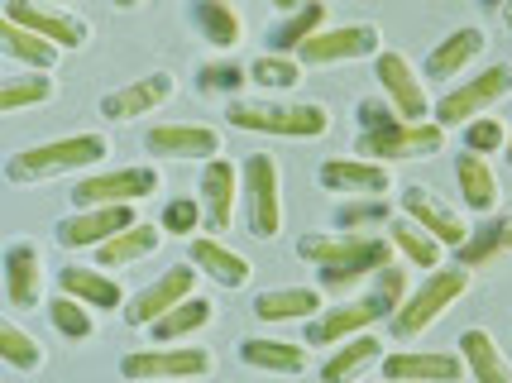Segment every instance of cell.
<instances>
[{
  "mask_svg": "<svg viewBox=\"0 0 512 383\" xmlns=\"http://www.w3.org/2000/svg\"><path fill=\"white\" fill-rule=\"evenodd\" d=\"M297 254L321 273V288L331 293H345L388 264H398V249L388 235H355V230H307L297 240Z\"/></svg>",
  "mask_w": 512,
  "mask_h": 383,
  "instance_id": "1",
  "label": "cell"
},
{
  "mask_svg": "<svg viewBox=\"0 0 512 383\" xmlns=\"http://www.w3.org/2000/svg\"><path fill=\"white\" fill-rule=\"evenodd\" d=\"M469 283H474V269H465V264H455V269H431L422 278V288H412L407 293V302H402L398 312L388 316V331H393V340H417L426 336L441 316L460 302V297L469 293Z\"/></svg>",
  "mask_w": 512,
  "mask_h": 383,
  "instance_id": "2",
  "label": "cell"
},
{
  "mask_svg": "<svg viewBox=\"0 0 512 383\" xmlns=\"http://www.w3.org/2000/svg\"><path fill=\"white\" fill-rule=\"evenodd\" d=\"M106 154H111L106 135L44 139V144H29V149H20V154H10V163H5V178H10V182H48V178H63V173L96 168Z\"/></svg>",
  "mask_w": 512,
  "mask_h": 383,
  "instance_id": "3",
  "label": "cell"
},
{
  "mask_svg": "<svg viewBox=\"0 0 512 383\" xmlns=\"http://www.w3.org/2000/svg\"><path fill=\"white\" fill-rule=\"evenodd\" d=\"M225 120L249 135L283 139H321L331 130V111L321 101H230Z\"/></svg>",
  "mask_w": 512,
  "mask_h": 383,
  "instance_id": "4",
  "label": "cell"
},
{
  "mask_svg": "<svg viewBox=\"0 0 512 383\" xmlns=\"http://www.w3.org/2000/svg\"><path fill=\"white\" fill-rule=\"evenodd\" d=\"M216 369V355L206 345H149V350H130L120 360V374L130 383H178L201 379Z\"/></svg>",
  "mask_w": 512,
  "mask_h": 383,
  "instance_id": "5",
  "label": "cell"
},
{
  "mask_svg": "<svg viewBox=\"0 0 512 383\" xmlns=\"http://www.w3.org/2000/svg\"><path fill=\"white\" fill-rule=\"evenodd\" d=\"M441 149H446V125H436V120H398L388 130H369L355 139V158H374V163L431 158Z\"/></svg>",
  "mask_w": 512,
  "mask_h": 383,
  "instance_id": "6",
  "label": "cell"
},
{
  "mask_svg": "<svg viewBox=\"0 0 512 383\" xmlns=\"http://www.w3.org/2000/svg\"><path fill=\"white\" fill-rule=\"evenodd\" d=\"M503 96H512V68L508 63H489L484 72H474L465 77L460 87H450L441 101H436V125H469V120H479V115H489Z\"/></svg>",
  "mask_w": 512,
  "mask_h": 383,
  "instance_id": "7",
  "label": "cell"
},
{
  "mask_svg": "<svg viewBox=\"0 0 512 383\" xmlns=\"http://www.w3.org/2000/svg\"><path fill=\"white\" fill-rule=\"evenodd\" d=\"M393 312H398V307L369 283L364 297H345V302L326 307L321 316H312V321H307V345H345L350 336H364L374 321H388Z\"/></svg>",
  "mask_w": 512,
  "mask_h": 383,
  "instance_id": "8",
  "label": "cell"
},
{
  "mask_svg": "<svg viewBox=\"0 0 512 383\" xmlns=\"http://www.w3.org/2000/svg\"><path fill=\"white\" fill-rule=\"evenodd\" d=\"M245 211L254 240H278V230H283V168L273 154L245 158Z\"/></svg>",
  "mask_w": 512,
  "mask_h": 383,
  "instance_id": "9",
  "label": "cell"
},
{
  "mask_svg": "<svg viewBox=\"0 0 512 383\" xmlns=\"http://www.w3.org/2000/svg\"><path fill=\"white\" fill-rule=\"evenodd\" d=\"M163 187V173L154 163H134V168H115V173H91L72 187V206H134L154 197Z\"/></svg>",
  "mask_w": 512,
  "mask_h": 383,
  "instance_id": "10",
  "label": "cell"
},
{
  "mask_svg": "<svg viewBox=\"0 0 512 383\" xmlns=\"http://www.w3.org/2000/svg\"><path fill=\"white\" fill-rule=\"evenodd\" d=\"M383 34L379 24H326L321 34H312L307 44L297 48V63L307 68H331V63H350V58H379Z\"/></svg>",
  "mask_w": 512,
  "mask_h": 383,
  "instance_id": "11",
  "label": "cell"
},
{
  "mask_svg": "<svg viewBox=\"0 0 512 383\" xmlns=\"http://www.w3.org/2000/svg\"><path fill=\"white\" fill-rule=\"evenodd\" d=\"M197 278H201L197 264H173V269H163L149 288H139V293L125 302V326L149 331L158 316H168L178 302H187V297L197 293Z\"/></svg>",
  "mask_w": 512,
  "mask_h": 383,
  "instance_id": "12",
  "label": "cell"
},
{
  "mask_svg": "<svg viewBox=\"0 0 512 383\" xmlns=\"http://www.w3.org/2000/svg\"><path fill=\"white\" fill-rule=\"evenodd\" d=\"M374 77H379L383 96L398 106L402 120H431V115H436L431 96H426L422 72L412 68V58H407V53H398V48H383L379 58H374Z\"/></svg>",
  "mask_w": 512,
  "mask_h": 383,
  "instance_id": "13",
  "label": "cell"
},
{
  "mask_svg": "<svg viewBox=\"0 0 512 383\" xmlns=\"http://www.w3.org/2000/svg\"><path fill=\"white\" fill-rule=\"evenodd\" d=\"M398 206H402V216H407V221H417L422 230H431L446 249H465V240L474 235V226H469L465 216H460V211H455L436 187H422V182H417V187H407V192H402Z\"/></svg>",
  "mask_w": 512,
  "mask_h": 383,
  "instance_id": "14",
  "label": "cell"
},
{
  "mask_svg": "<svg viewBox=\"0 0 512 383\" xmlns=\"http://www.w3.org/2000/svg\"><path fill=\"white\" fill-rule=\"evenodd\" d=\"M5 20L44 34L48 44H58L63 53L67 48H87V39H91V24L82 15H72L63 5H44V0H5Z\"/></svg>",
  "mask_w": 512,
  "mask_h": 383,
  "instance_id": "15",
  "label": "cell"
},
{
  "mask_svg": "<svg viewBox=\"0 0 512 383\" xmlns=\"http://www.w3.org/2000/svg\"><path fill=\"white\" fill-rule=\"evenodd\" d=\"M134 226V206H72V216L58 221L63 249H101L111 235Z\"/></svg>",
  "mask_w": 512,
  "mask_h": 383,
  "instance_id": "16",
  "label": "cell"
},
{
  "mask_svg": "<svg viewBox=\"0 0 512 383\" xmlns=\"http://www.w3.org/2000/svg\"><path fill=\"white\" fill-rule=\"evenodd\" d=\"M197 197L206 206V230H230L235 211H240V197H245V168H235L230 158H211L201 168Z\"/></svg>",
  "mask_w": 512,
  "mask_h": 383,
  "instance_id": "17",
  "label": "cell"
},
{
  "mask_svg": "<svg viewBox=\"0 0 512 383\" xmlns=\"http://www.w3.org/2000/svg\"><path fill=\"white\" fill-rule=\"evenodd\" d=\"M383 379L388 383H460L469 379L465 355L450 350H398L383 355Z\"/></svg>",
  "mask_w": 512,
  "mask_h": 383,
  "instance_id": "18",
  "label": "cell"
},
{
  "mask_svg": "<svg viewBox=\"0 0 512 383\" xmlns=\"http://www.w3.org/2000/svg\"><path fill=\"white\" fill-rule=\"evenodd\" d=\"M144 149L154 158H221V130L216 125H201V120H173V125H154L144 135Z\"/></svg>",
  "mask_w": 512,
  "mask_h": 383,
  "instance_id": "19",
  "label": "cell"
},
{
  "mask_svg": "<svg viewBox=\"0 0 512 383\" xmlns=\"http://www.w3.org/2000/svg\"><path fill=\"white\" fill-rule=\"evenodd\" d=\"M44 254L34 240H10L5 245V302L15 312H34L44 302Z\"/></svg>",
  "mask_w": 512,
  "mask_h": 383,
  "instance_id": "20",
  "label": "cell"
},
{
  "mask_svg": "<svg viewBox=\"0 0 512 383\" xmlns=\"http://www.w3.org/2000/svg\"><path fill=\"white\" fill-rule=\"evenodd\" d=\"M173 72H149V77H134L125 87H115L101 96V115L115 120V125H125V120H139V115H154L163 101H173Z\"/></svg>",
  "mask_w": 512,
  "mask_h": 383,
  "instance_id": "21",
  "label": "cell"
},
{
  "mask_svg": "<svg viewBox=\"0 0 512 383\" xmlns=\"http://www.w3.org/2000/svg\"><path fill=\"white\" fill-rule=\"evenodd\" d=\"M316 178H321L326 192H345V197H388V192H393V163H374V158H326Z\"/></svg>",
  "mask_w": 512,
  "mask_h": 383,
  "instance_id": "22",
  "label": "cell"
},
{
  "mask_svg": "<svg viewBox=\"0 0 512 383\" xmlns=\"http://www.w3.org/2000/svg\"><path fill=\"white\" fill-rule=\"evenodd\" d=\"M58 293L77 297V302H87L91 312H125V288H120V278H111L106 269H96V264H67L58 269Z\"/></svg>",
  "mask_w": 512,
  "mask_h": 383,
  "instance_id": "23",
  "label": "cell"
},
{
  "mask_svg": "<svg viewBox=\"0 0 512 383\" xmlns=\"http://www.w3.org/2000/svg\"><path fill=\"white\" fill-rule=\"evenodd\" d=\"M484 48H489V34H484L479 24H465V29L446 34L441 44L426 53V77H431V82H455V77H465L469 63H474Z\"/></svg>",
  "mask_w": 512,
  "mask_h": 383,
  "instance_id": "24",
  "label": "cell"
},
{
  "mask_svg": "<svg viewBox=\"0 0 512 383\" xmlns=\"http://www.w3.org/2000/svg\"><path fill=\"white\" fill-rule=\"evenodd\" d=\"M192 264H197L211 283H221V288H245L249 278H254V264H249L240 249L221 245L216 235H197V240H192Z\"/></svg>",
  "mask_w": 512,
  "mask_h": 383,
  "instance_id": "25",
  "label": "cell"
},
{
  "mask_svg": "<svg viewBox=\"0 0 512 383\" xmlns=\"http://www.w3.org/2000/svg\"><path fill=\"white\" fill-rule=\"evenodd\" d=\"M307 340H278V336H245L240 340V360L264 374H302L307 369Z\"/></svg>",
  "mask_w": 512,
  "mask_h": 383,
  "instance_id": "26",
  "label": "cell"
},
{
  "mask_svg": "<svg viewBox=\"0 0 512 383\" xmlns=\"http://www.w3.org/2000/svg\"><path fill=\"white\" fill-rule=\"evenodd\" d=\"M187 15H192V29H197L211 48H225V53H230L235 44H245V15H240L230 0H192Z\"/></svg>",
  "mask_w": 512,
  "mask_h": 383,
  "instance_id": "27",
  "label": "cell"
},
{
  "mask_svg": "<svg viewBox=\"0 0 512 383\" xmlns=\"http://www.w3.org/2000/svg\"><path fill=\"white\" fill-rule=\"evenodd\" d=\"M455 187H460V202L469 206V211H498V202H503V187H498V173L489 168V158L484 154H460L455 158Z\"/></svg>",
  "mask_w": 512,
  "mask_h": 383,
  "instance_id": "28",
  "label": "cell"
},
{
  "mask_svg": "<svg viewBox=\"0 0 512 383\" xmlns=\"http://www.w3.org/2000/svg\"><path fill=\"white\" fill-rule=\"evenodd\" d=\"M163 240H168V230H163V226L134 221L130 230L111 235L106 245L96 249V269H125V264H139V259H149V254H154Z\"/></svg>",
  "mask_w": 512,
  "mask_h": 383,
  "instance_id": "29",
  "label": "cell"
},
{
  "mask_svg": "<svg viewBox=\"0 0 512 383\" xmlns=\"http://www.w3.org/2000/svg\"><path fill=\"white\" fill-rule=\"evenodd\" d=\"M326 312V297L321 288H268V293L254 297V316L259 321H312V316Z\"/></svg>",
  "mask_w": 512,
  "mask_h": 383,
  "instance_id": "30",
  "label": "cell"
},
{
  "mask_svg": "<svg viewBox=\"0 0 512 383\" xmlns=\"http://www.w3.org/2000/svg\"><path fill=\"white\" fill-rule=\"evenodd\" d=\"M0 48H5V58L24 63L29 72H53L58 58H63L58 44H48L44 34H34V29H24V24L5 20V15H0Z\"/></svg>",
  "mask_w": 512,
  "mask_h": 383,
  "instance_id": "31",
  "label": "cell"
},
{
  "mask_svg": "<svg viewBox=\"0 0 512 383\" xmlns=\"http://www.w3.org/2000/svg\"><path fill=\"white\" fill-rule=\"evenodd\" d=\"M383 360V340L379 336H350L345 345H335L331 360L321 364V383H355L364 369H374Z\"/></svg>",
  "mask_w": 512,
  "mask_h": 383,
  "instance_id": "32",
  "label": "cell"
},
{
  "mask_svg": "<svg viewBox=\"0 0 512 383\" xmlns=\"http://www.w3.org/2000/svg\"><path fill=\"white\" fill-rule=\"evenodd\" d=\"M460 355H465L469 379L474 383H512L508 355L498 350V340H493L484 326H469L465 336H460Z\"/></svg>",
  "mask_w": 512,
  "mask_h": 383,
  "instance_id": "33",
  "label": "cell"
},
{
  "mask_svg": "<svg viewBox=\"0 0 512 383\" xmlns=\"http://www.w3.org/2000/svg\"><path fill=\"white\" fill-rule=\"evenodd\" d=\"M383 235L393 240V249H398L412 269H441V259H446V245H441L431 230L417 226V221H407V216H393V221L383 226Z\"/></svg>",
  "mask_w": 512,
  "mask_h": 383,
  "instance_id": "34",
  "label": "cell"
},
{
  "mask_svg": "<svg viewBox=\"0 0 512 383\" xmlns=\"http://www.w3.org/2000/svg\"><path fill=\"white\" fill-rule=\"evenodd\" d=\"M211 316H216L211 297L192 293L187 302H178V307H173L168 316H158L149 331H154L158 345H178V340H187V336H197V331H206V326H211Z\"/></svg>",
  "mask_w": 512,
  "mask_h": 383,
  "instance_id": "35",
  "label": "cell"
},
{
  "mask_svg": "<svg viewBox=\"0 0 512 383\" xmlns=\"http://www.w3.org/2000/svg\"><path fill=\"white\" fill-rule=\"evenodd\" d=\"M321 29H326V5H321V0H307V5L292 10L278 29H268V53H288V58H297V48L307 44L312 34H321Z\"/></svg>",
  "mask_w": 512,
  "mask_h": 383,
  "instance_id": "36",
  "label": "cell"
},
{
  "mask_svg": "<svg viewBox=\"0 0 512 383\" xmlns=\"http://www.w3.org/2000/svg\"><path fill=\"white\" fill-rule=\"evenodd\" d=\"M58 96V82L48 72H10L0 82V115H20L24 106H44Z\"/></svg>",
  "mask_w": 512,
  "mask_h": 383,
  "instance_id": "37",
  "label": "cell"
},
{
  "mask_svg": "<svg viewBox=\"0 0 512 383\" xmlns=\"http://www.w3.org/2000/svg\"><path fill=\"white\" fill-rule=\"evenodd\" d=\"M0 360L10 364V369H24V374H29V369H44L48 355L15 316H5V321H0Z\"/></svg>",
  "mask_w": 512,
  "mask_h": 383,
  "instance_id": "38",
  "label": "cell"
},
{
  "mask_svg": "<svg viewBox=\"0 0 512 383\" xmlns=\"http://www.w3.org/2000/svg\"><path fill=\"white\" fill-rule=\"evenodd\" d=\"M44 307H48V321H53V331H58V336L87 340L91 331H96V316H91V307H87V302H77V297L53 293Z\"/></svg>",
  "mask_w": 512,
  "mask_h": 383,
  "instance_id": "39",
  "label": "cell"
},
{
  "mask_svg": "<svg viewBox=\"0 0 512 383\" xmlns=\"http://www.w3.org/2000/svg\"><path fill=\"white\" fill-rule=\"evenodd\" d=\"M249 82L264 91H292L302 82V63L288 58V53H264V58L249 63Z\"/></svg>",
  "mask_w": 512,
  "mask_h": 383,
  "instance_id": "40",
  "label": "cell"
},
{
  "mask_svg": "<svg viewBox=\"0 0 512 383\" xmlns=\"http://www.w3.org/2000/svg\"><path fill=\"white\" fill-rule=\"evenodd\" d=\"M388 221H393L388 197H345V206L335 211V226L355 235H364V226H388Z\"/></svg>",
  "mask_w": 512,
  "mask_h": 383,
  "instance_id": "41",
  "label": "cell"
},
{
  "mask_svg": "<svg viewBox=\"0 0 512 383\" xmlns=\"http://www.w3.org/2000/svg\"><path fill=\"white\" fill-rule=\"evenodd\" d=\"M158 226L168 230V235H182V240H197V230L206 226V206H201V197H173V202L163 206Z\"/></svg>",
  "mask_w": 512,
  "mask_h": 383,
  "instance_id": "42",
  "label": "cell"
},
{
  "mask_svg": "<svg viewBox=\"0 0 512 383\" xmlns=\"http://www.w3.org/2000/svg\"><path fill=\"white\" fill-rule=\"evenodd\" d=\"M465 149L469 154H498V149H508V125L498 120V115H479V120H469L465 125Z\"/></svg>",
  "mask_w": 512,
  "mask_h": 383,
  "instance_id": "43",
  "label": "cell"
},
{
  "mask_svg": "<svg viewBox=\"0 0 512 383\" xmlns=\"http://www.w3.org/2000/svg\"><path fill=\"white\" fill-rule=\"evenodd\" d=\"M249 82V68H235V63H206V68L197 72V87L206 91V96H230L235 101V91Z\"/></svg>",
  "mask_w": 512,
  "mask_h": 383,
  "instance_id": "44",
  "label": "cell"
},
{
  "mask_svg": "<svg viewBox=\"0 0 512 383\" xmlns=\"http://www.w3.org/2000/svg\"><path fill=\"white\" fill-rule=\"evenodd\" d=\"M355 115H359V135H369V130H388V125H398L402 115H398V106L388 101V96H364L355 106Z\"/></svg>",
  "mask_w": 512,
  "mask_h": 383,
  "instance_id": "45",
  "label": "cell"
},
{
  "mask_svg": "<svg viewBox=\"0 0 512 383\" xmlns=\"http://www.w3.org/2000/svg\"><path fill=\"white\" fill-rule=\"evenodd\" d=\"M273 5H278V10H283V15H292V10H302V5H307V0H273Z\"/></svg>",
  "mask_w": 512,
  "mask_h": 383,
  "instance_id": "46",
  "label": "cell"
},
{
  "mask_svg": "<svg viewBox=\"0 0 512 383\" xmlns=\"http://www.w3.org/2000/svg\"><path fill=\"white\" fill-rule=\"evenodd\" d=\"M512 249V216H503V254Z\"/></svg>",
  "mask_w": 512,
  "mask_h": 383,
  "instance_id": "47",
  "label": "cell"
},
{
  "mask_svg": "<svg viewBox=\"0 0 512 383\" xmlns=\"http://www.w3.org/2000/svg\"><path fill=\"white\" fill-rule=\"evenodd\" d=\"M503 24H508V34H512V0L503 5Z\"/></svg>",
  "mask_w": 512,
  "mask_h": 383,
  "instance_id": "48",
  "label": "cell"
},
{
  "mask_svg": "<svg viewBox=\"0 0 512 383\" xmlns=\"http://www.w3.org/2000/svg\"><path fill=\"white\" fill-rule=\"evenodd\" d=\"M503 154H508V163H512V120H508V149H503Z\"/></svg>",
  "mask_w": 512,
  "mask_h": 383,
  "instance_id": "49",
  "label": "cell"
},
{
  "mask_svg": "<svg viewBox=\"0 0 512 383\" xmlns=\"http://www.w3.org/2000/svg\"><path fill=\"white\" fill-rule=\"evenodd\" d=\"M484 5H489V10H503V5H508V0H484Z\"/></svg>",
  "mask_w": 512,
  "mask_h": 383,
  "instance_id": "50",
  "label": "cell"
},
{
  "mask_svg": "<svg viewBox=\"0 0 512 383\" xmlns=\"http://www.w3.org/2000/svg\"><path fill=\"white\" fill-rule=\"evenodd\" d=\"M115 5H120V10H134V5H139V0H115Z\"/></svg>",
  "mask_w": 512,
  "mask_h": 383,
  "instance_id": "51",
  "label": "cell"
},
{
  "mask_svg": "<svg viewBox=\"0 0 512 383\" xmlns=\"http://www.w3.org/2000/svg\"><path fill=\"white\" fill-rule=\"evenodd\" d=\"M44 5H58V0H44Z\"/></svg>",
  "mask_w": 512,
  "mask_h": 383,
  "instance_id": "52",
  "label": "cell"
},
{
  "mask_svg": "<svg viewBox=\"0 0 512 383\" xmlns=\"http://www.w3.org/2000/svg\"><path fill=\"white\" fill-rule=\"evenodd\" d=\"M383 383H388V379H383Z\"/></svg>",
  "mask_w": 512,
  "mask_h": 383,
  "instance_id": "53",
  "label": "cell"
}]
</instances>
